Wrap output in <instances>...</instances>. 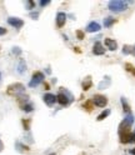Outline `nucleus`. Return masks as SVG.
I'll return each instance as SVG.
<instances>
[{
    "instance_id": "5701e85b",
    "label": "nucleus",
    "mask_w": 135,
    "mask_h": 155,
    "mask_svg": "<svg viewBox=\"0 0 135 155\" xmlns=\"http://www.w3.org/2000/svg\"><path fill=\"white\" fill-rule=\"evenodd\" d=\"M125 68H127V70H128V71H130V73L135 74V69H134V67H133L131 64H125Z\"/></svg>"
},
{
    "instance_id": "f03ea898",
    "label": "nucleus",
    "mask_w": 135,
    "mask_h": 155,
    "mask_svg": "<svg viewBox=\"0 0 135 155\" xmlns=\"http://www.w3.org/2000/svg\"><path fill=\"white\" fill-rule=\"evenodd\" d=\"M6 93H8V95L18 98V96H20L25 93V86L23 85L21 83H14V84H10V85L8 86Z\"/></svg>"
},
{
    "instance_id": "c756f323",
    "label": "nucleus",
    "mask_w": 135,
    "mask_h": 155,
    "mask_svg": "<svg viewBox=\"0 0 135 155\" xmlns=\"http://www.w3.org/2000/svg\"><path fill=\"white\" fill-rule=\"evenodd\" d=\"M130 143H135V133H131V142Z\"/></svg>"
},
{
    "instance_id": "bb28decb",
    "label": "nucleus",
    "mask_w": 135,
    "mask_h": 155,
    "mask_svg": "<svg viewBox=\"0 0 135 155\" xmlns=\"http://www.w3.org/2000/svg\"><path fill=\"white\" fill-rule=\"evenodd\" d=\"M6 29L5 28H3V26H0V36H3V35H5L6 34Z\"/></svg>"
},
{
    "instance_id": "393cba45",
    "label": "nucleus",
    "mask_w": 135,
    "mask_h": 155,
    "mask_svg": "<svg viewBox=\"0 0 135 155\" xmlns=\"http://www.w3.org/2000/svg\"><path fill=\"white\" fill-rule=\"evenodd\" d=\"M49 4H50V0H40V1H39V5H40L41 8L49 5Z\"/></svg>"
},
{
    "instance_id": "b1692460",
    "label": "nucleus",
    "mask_w": 135,
    "mask_h": 155,
    "mask_svg": "<svg viewBox=\"0 0 135 155\" xmlns=\"http://www.w3.org/2000/svg\"><path fill=\"white\" fill-rule=\"evenodd\" d=\"M23 53L21 49L20 48H18V46H14L13 48V54H15V55H20Z\"/></svg>"
},
{
    "instance_id": "a878e982",
    "label": "nucleus",
    "mask_w": 135,
    "mask_h": 155,
    "mask_svg": "<svg viewBox=\"0 0 135 155\" xmlns=\"http://www.w3.org/2000/svg\"><path fill=\"white\" fill-rule=\"evenodd\" d=\"M76 36H78L79 40H83V39H84V33L80 31V30H78V31H76Z\"/></svg>"
},
{
    "instance_id": "a211bd4d",
    "label": "nucleus",
    "mask_w": 135,
    "mask_h": 155,
    "mask_svg": "<svg viewBox=\"0 0 135 155\" xmlns=\"http://www.w3.org/2000/svg\"><path fill=\"white\" fill-rule=\"evenodd\" d=\"M109 114H110V110L109 109H106V110H104L103 113H101V114L99 115V116H98V120H99V121H101V120H104L105 118H106V116H109Z\"/></svg>"
},
{
    "instance_id": "9d476101",
    "label": "nucleus",
    "mask_w": 135,
    "mask_h": 155,
    "mask_svg": "<svg viewBox=\"0 0 135 155\" xmlns=\"http://www.w3.org/2000/svg\"><path fill=\"white\" fill-rule=\"evenodd\" d=\"M100 29H101V26H100L99 23H96V21H91L86 26V31L88 33H96V31H99Z\"/></svg>"
},
{
    "instance_id": "2eb2a0df",
    "label": "nucleus",
    "mask_w": 135,
    "mask_h": 155,
    "mask_svg": "<svg viewBox=\"0 0 135 155\" xmlns=\"http://www.w3.org/2000/svg\"><path fill=\"white\" fill-rule=\"evenodd\" d=\"M20 108H21V110L23 111H25V113H31L33 110H34V106H33L30 103H21V104H19Z\"/></svg>"
},
{
    "instance_id": "9b49d317",
    "label": "nucleus",
    "mask_w": 135,
    "mask_h": 155,
    "mask_svg": "<svg viewBox=\"0 0 135 155\" xmlns=\"http://www.w3.org/2000/svg\"><path fill=\"white\" fill-rule=\"evenodd\" d=\"M105 45H106V48L111 51H115L118 49V43H116V40L110 39V38H106L105 39Z\"/></svg>"
},
{
    "instance_id": "72a5a7b5",
    "label": "nucleus",
    "mask_w": 135,
    "mask_h": 155,
    "mask_svg": "<svg viewBox=\"0 0 135 155\" xmlns=\"http://www.w3.org/2000/svg\"><path fill=\"white\" fill-rule=\"evenodd\" d=\"M52 155H55V154H52Z\"/></svg>"
},
{
    "instance_id": "7c9ffc66",
    "label": "nucleus",
    "mask_w": 135,
    "mask_h": 155,
    "mask_svg": "<svg viewBox=\"0 0 135 155\" xmlns=\"http://www.w3.org/2000/svg\"><path fill=\"white\" fill-rule=\"evenodd\" d=\"M3 149H4V144H3V142H1V140H0V151H1Z\"/></svg>"
},
{
    "instance_id": "1a4fd4ad",
    "label": "nucleus",
    "mask_w": 135,
    "mask_h": 155,
    "mask_svg": "<svg viewBox=\"0 0 135 155\" xmlns=\"http://www.w3.org/2000/svg\"><path fill=\"white\" fill-rule=\"evenodd\" d=\"M93 53L95 55H104L105 54V49L100 41H96L94 44V46H93Z\"/></svg>"
},
{
    "instance_id": "7ed1b4c3",
    "label": "nucleus",
    "mask_w": 135,
    "mask_h": 155,
    "mask_svg": "<svg viewBox=\"0 0 135 155\" xmlns=\"http://www.w3.org/2000/svg\"><path fill=\"white\" fill-rule=\"evenodd\" d=\"M74 100V96L71 95L69 91H66L64 88H61V93L58 94V96H57V101L59 103L61 106H66L69 105L70 103Z\"/></svg>"
},
{
    "instance_id": "20e7f679",
    "label": "nucleus",
    "mask_w": 135,
    "mask_h": 155,
    "mask_svg": "<svg viewBox=\"0 0 135 155\" xmlns=\"http://www.w3.org/2000/svg\"><path fill=\"white\" fill-rule=\"evenodd\" d=\"M133 124H134V116L131 114H128L125 116V119L119 125V134L130 133V128H131Z\"/></svg>"
},
{
    "instance_id": "0eeeda50",
    "label": "nucleus",
    "mask_w": 135,
    "mask_h": 155,
    "mask_svg": "<svg viewBox=\"0 0 135 155\" xmlns=\"http://www.w3.org/2000/svg\"><path fill=\"white\" fill-rule=\"evenodd\" d=\"M8 24L11 25L13 28H15V29H20V28L24 26V20L20 18L10 16V18H8Z\"/></svg>"
},
{
    "instance_id": "4be33fe9",
    "label": "nucleus",
    "mask_w": 135,
    "mask_h": 155,
    "mask_svg": "<svg viewBox=\"0 0 135 155\" xmlns=\"http://www.w3.org/2000/svg\"><path fill=\"white\" fill-rule=\"evenodd\" d=\"M23 125H24V130H29L30 129V120L24 119L23 120Z\"/></svg>"
},
{
    "instance_id": "f3484780",
    "label": "nucleus",
    "mask_w": 135,
    "mask_h": 155,
    "mask_svg": "<svg viewBox=\"0 0 135 155\" xmlns=\"http://www.w3.org/2000/svg\"><path fill=\"white\" fill-rule=\"evenodd\" d=\"M91 84H93L91 79L90 78H86L85 80L83 81V89H84V90H89V88L91 86Z\"/></svg>"
},
{
    "instance_id": "ddd939ff",
    "label": "nucleus",
    "mask_w": 135,
    "mask_h": 155,
    "mask_svg": "<svg viewBox=\"0 0 135 155\" xmlns=\"http://www.w3.org/2000/svg\"><path fill=\"white\" fill-rule=\"evenodd\" d=\"M15 148H16V150L19 153H29L30 151V148L28 147V145H24L23 143H20V142L15 143Z\"/></svg>"
},
{
    "instance_id": "39448f33",
    "label": "nucleus",
    "mask_w": 135,
    "mask_h": 155,
    "mask_svg": "<svg viewBox=\"0 0 135 155\" xmlns=\"http://www.w3.org/2000/svg\"><path fill=\"white\" fill-rule=\"evenodd\" d=\"M44 78L45 76H44V74L41 71H35L34 74H33V78H31V80L29 83V86L30 88H36L40 83H43Z\"/></svg>"
},
{
    "instance_id": "2f4dec72",
    "label": "nucleus",
    "mask_w": 135,
    "mask_h": 155,
    "mask_svg": "<svg viewBox=\"0 0 135 155\" xmlns=\"http://www.w3.org/2000/svg\"><path fill=\"white\" fill-rule=\"evenodd\" d=\"M130 154H131V155H135V148L134 149H130V151H129Z\"/></svg>"
},
{
    "instance_id": "f8f14e48",
    "label": "nucleus",
    "mask_w": 135,
    "mask_h": 155,
    "mask_svg": "<svg viewBox=\"0 0 135 155\" xmlns=\"http://www.w3.org/2000/svg\"><path fill=\"white\" fill-rule=\"evenodd\" d=\"M65 21H66V14L65 13H58L57 14V25H58V28H63Z\"/></svg>"
},
{
    "instance_id": "4468645a",
    "label": "nucleus",
    "mask_w": 135,
    "mask_h": 155,
    "mask_svg": "<svg viewBox=\"0 0 135 155\" xmlns=\"http://www.w3.org/2000/svg\"><path fill=\"white\" fill-rule=\"evenodd\" d=\"M16 71L19 74H24L26 71V64H25V60L24 59H20L19 60V64L16 67Z\"/></svg>"
},
{
    "instance_id": "cd10ccee",
    "label": "nucleus",
    "mask_w": 135,
    "mask_h": 155,
    "mask_svg": "<svg viewBox=\"0 0 135 155\" xmlns=\"http://www.w3.org/2000/svg\"><path fill=\"white\" fill-rule=\"evenodd\" d=\"M34 6H35V3L31 1V0H29V1H28V9H33Z\"/></svg>"
},
{
    "instance_id": "6ab92c4d",
    "label": "nucleus",
    "mask_w": 135,
    "mask_h": 155,
    "mask_svg": "<svg viewBox=\"0 0 135 155\" xmlns=\"http://www.w3.org/2000/svg\"><path fill=\"white\" fill-rule=\"evenodd\" d=\"M122 104H123V108H124V111L127 113V114H130V106H129V104L127 103V100H125L124 98H122Z\"/></svg>"
},
{
    "instance_id": "412c9836",
    "label": "nucleus",
    "mask_w": 135,
    "mask_h": 155,
    "mask_svg": "<svg viewBox=\"0 0 135 155\" xmlns=\"http://www.w3.org/2000/svg\"><path fill=\"white\" fill-rule=\"evenodd\" d=\"M123 53L124 54H131L133 53V48H131V46H128V45H124Z\"/></svg>"
},
{
    "instance_id": "c85d7f7f",
    "label": "nucleus",
    "mask_w": 135,
    "mask_h": 155,
    "mask_svg": "<svg viewBox=\"0 0 135 155\" xmlns=\"http://www.w3.org/2000/svg\"><path fill=\"white\" fill-rule=\"evenodd\" d=\"M30 18H33L35 20V19L39 18V13H30Z\"/></svg>"
},
{
    "instance_id": "423d86ee",
    "label": "nucleus",
    "mask_w": 135,
    "mask_h": 155,
    "mask_svg": "<svg viewBox=\"0 0 135 155\" xmlns=\"http://www.w3.org/2000/svg\"><path fill=\"white\" fill-rule=\"evenodd\" d=\"M93 103H94V105L98 108H105L108 105V98L96 94V95H94V98H93Z\"/></svg>"
},
{
    "instance_id": "6e6552de",
    "label": "nucleus",
    "mask_w": 135,
    "mask_h": 155,
    "mask_svg": "<svg viewBox=\"0 0 135 155\" xmlns=\"http://www.w3.org/2000/svg\"><path fill=\"white\" fill-rule=\"evenodd\" d=\"M43 100L48 106H53L55 103H57V96L53 95V94H50V93H46L43 96Z\"/></svg>"
},
{
    "instance_id": "dca6fc26",
    "label": "nucleus",
    "mask_w": 135,
    "mask_h": 155,
    "mask_svg": "<svg viewBox=\"0 0 135 155\" xmlns=\"http://www.w3.org/2000/svg\"><path fill=\"white\" fill-rule=\"evenodd\" d=\"M115 21H116V20H115L114 18H111V16L105 18V19H104V26H105V28H110Z\"/></svg>"
},
{
    "instance_id": "aec40b11",
    "label": "nucleus",
    "mask_w": 135,
    "mask_h": 155,
    "mask_svg": "<svg viewBox=\"0 0 135 155\" xmlns=\"http://www.w3.org/2000/svg\"><path fill=\"white\" fill-rule=\"evenodd\" d=\"M93 104H94V103H93V101H90V100H88V101H85V103H84V104H83V106H84V108H85V109H86V110H89V111H91V110H93Z\"/></svg>"
},
{
    "instance_id": "473e14b6",
    "label": "nucleus",
    "mask_w": 135,
    "mask_h": 155,
    "mask_svg": "<svg viewBox=\"0 0 135 155\" xmlns=\"http://www.w3.org/2000/svg\"><path fill=\"white\" fill-rule=\"evenodd\" d=\"M0 78H1V74H0Z\"/></svg>"
},
{
    "instance_id": "f257e3e1",
    "label": "nucleus",
    "mask_w": 135,
    "mask_h": 155,
    "mask_svg": "<svg viewBox=\"0 0 135 155\" xmlns=\"http://www.w3.org/2000/svg\"><path fill=\"white\" fill-rule=\"evenodd\" d=\"M128 5L129 3L124 1V0H113V1H109L108 8L113 13H123L128 9Z\"/></svg>"
}]
</instances>
